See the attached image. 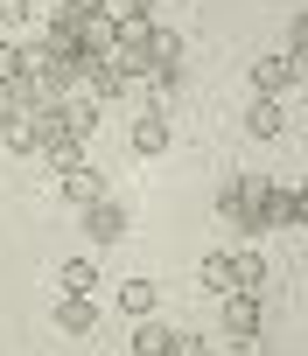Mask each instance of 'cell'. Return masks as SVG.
I'll use <instances>...</instances> for the list:
<instances>
[{
    "label": "cell",
    "mask_w": 308,
    "mask_h": 356,
    "mask_svg": "<svg viewBox=\"0 0 308 356\" xmlns=\"http://www.w3.org/2000/svg\"><path fill=\"white\" fill-rule=\"evenodd\" d=\"M280 224H294V189H287V182H259V175H252V238H266V231H280Z\"/></svg>",
    "instance_id": "cell-1"
},
{
    "label": "cell",
    "mask_w": 308,
    "mask_h": 356,
    "mask_svg": "<svg viewBox=\"0 0 308 356\" xmlns=\"http://www.w3.org/2000/svg\"><path fill=\"white\" fill-rule=\"evenodd\" d=\"M280 91H294V56L287 49H273V56L252 63V98H280Z\"/></svg>",
    "instance_id": "cell-2"
},
{
    "label": "cell",
    "mask_w": 308,
    "mask_h": 356,
    "mask_svg": "<svg viewBox=\"0 0 308 356\" xmlns=\"http://www.w3.org/2000/svg\"><path fill=\"white\" fill-rule=\"evenodd\" d=\"M84 238H98V252H105V245H119V238H126V210H119L112 196L84 203Z\"/></svg>",
    "instance_id": "cell-3"
},
{
    "label": "cell",
    "mask_w": 308,
    "mask_h": 356,
    "mask_svg": "<svg viewBox=\"0 0 308 356\" xmlns=\"http://www.w3.org/2000/svg\"><path fill=\"white\" fill-rule=\"evenodd\" d=\"M49 321H56L63 335H84V328H98V300H91V293H63V300L49 307Z\"/></svg>",
    "instance_id": "cell-4"
},
{
    "label": "cell",
    "mask_w": 308,
    "mask_h": 356,
    "mask_svg": "<svg viewBox=\"0 0 308 356\" xmlns=\"http://www.w3.org/2000/svg\"><path fill=\"white\" fill-rule=\"evenodd\" d=\"M56 189H63V196H70V203L84 210V203H98V196H105V175H98L91 161H84V168H70V175H63V182H56Z\"/></svg>",
    "instance_id": "cell-5"
},
{
    "label": "cell",
    "mask_w": 308,
    "mask_h": 356,
    "mask_svg": "<svg viewBox=\"0 0 308 356\" xmlns=\"http://www.w3.org/2000/svg\"><path fill=\"white\" fill-rule=\"evenodd\" d=\"M169 349H176V328L154 321V314H140V328H133V356H169Z\"/></svg>",
    "instance_id": "cell-6"
},
{
    "label": "cell",
    "mask_w": 308,
    "mask_h": 356,
    "mask_svg": "<svg viewBox=\"0 0 308 356\" xmlns=\"http://www.w3.org/2000/svg\"><path fill=\"white\" fill-rule=\"evenodd\" d=\"M280 126H287V119H280V98H252V105H245V133H252V140H273Z\"/></svg>",
    "instance_id": "cell-7"
},
{
    "label": "cell",
    "mask_w": 308,
    "mask_h": 356,
    "mask_svg": "<svg viewBox=\"0 0 308 356\" xmlns=\"http://www.w3.org/2000/svg\"><path fill=\"white\" fill-rule=\"evenodd\" d=\"M224 328L231 335H252L259 328V293H224Z\"/></svg>",
    "instance_id": "cell-8"
},
{
    "label": "cell",
    "mask_w": 308,
    "mask_h": 356,
    "mask_svg": "<svg viewBox=\"0 0 308 356\" xmlns=\"http://www.w3.org/2000/svg\"><path fill=\"white\" fill-rule=\"evenodd\" d=\"M0 140H8L15 154H43V133H36V112H22V119H8V126H0Z\"/></svg>",
    "instance_id": "cell-9"
},
{
    "label": "cell",
    "mask_w": 308,
    "mask_h": 356,
    "mask_svg": "<svg viewBox=\"0 0 308 356\" xmlns=\"http://www.w3.org/2000/svg\"><path fill=\"white\" fill-rule=\"evenodd\" d=\"M56 112H63V126H70L77 140H91V133H98V105H91V98H63Z\"/></svg>",
    "instance_id": "cell-10"
},
{
    "label": "cell",
    "mask_w": 308,
    "mask_h": 356,
    "mask_svg": "<svg viewBox=\"0 0 308 356\" xmlns=\"http://www.w3.org/2000/svg\"><path fill=\"white\" fill-rule=\"evenodd\" d=\"M203 286H210V293H238V266H231V252H210V259H203Z\"/></svg>",
    "instance_id": "cell-11"
},
{
    "label": "cell",
    "mask_w": 308,
    "mask_h": 356,
    "mask_svg": "<svg viewBox=\"0 0 308 356\" xmlns=\"http://www.w3.org/2000/svg\"><path fill=\"white\" fill-rule=\"evenodd\" d=\"M133 154H147V161H154V154H169V126L154 119V112H147V119L133 126Z\"/></svg>",
    "instance_id": "cell-12"
},
{
    "label": "cell",
    "mask_w": 308,
    "mask_h": 356,
    "mask_svg": "<svg viewBox=\"0 0 308 356\" xmlns=\"http://www.w3.org/2000/svg\"><path fill=\"white\" fill-rule=\"evenodd\" d=\"M231 266H238V293H266V259L259 252H231Z\"/></svg>",
    "instance_id": "cell-13"
},
{
    "label": "cell",
    "mask_w": 308,
    "mask_h": 356,
    "mask_svg": "<svg viewBox=\"0 0 308 356\" xmlns=\"http://www.w3.org/2000/svg\"><path fill=\"white\" fill-rule=\"evenodd\" d=\"M56 280H63L70 293H91V286H98V259H63V273H56Z\"/></svg>",
    "instance_id": "cell-14"
},
{
    "label": "cell",
    "mask_w": 308,
    "mask_h": 356,
    "mask_svg": "<svg viewBox=\"0 0 308 356\" xmlns=\"http://www.w3.org/2000/svg\"><path fill=\"white\" fill-rule=\"evenodd\" d=\"M119 307H126L133 321H140V314H154V280H126V286H119Z\"/></svg>",
    "instance_id": "cell-15"
},
{
    "label": "cell",
    "mask_w": 308,
    "mask_h": 356,
    "mask_svg": "<svg viewBox=\"0 0 308 356\" xmlns=\"http://www.w3.org/2000/svg\"><path fill=\"white\" fill-rule=\"evenodd\" d=\"M15 77H29V70H22V49L0 42V84H15Z\"/></svg>",
    "instance_id": "cell-16"
},
{
    "label": "cell",
    "mask_w": 308,
    "mask_h": 356,
    "mask_svg": "<svg viewBox=\"0 0 308 356\" xmlns=\"http://www.w3.org/2000/svg\"><path fill=\"white\" fill-rule=\"evenodd\" d=\"M0 22H8V29L15 22H36V0H0Z\"/></svg>",
    "instance_id": "cell-17"
},
{
    "label": "cell",
    "mask_w": 308,
    "mask_h": 356,
    "mask_svg": "<svg viewBox=\"0 0 308 356\" xmlns=\"http://www.w3.org/2000/svg\"><path fill=\"white\" fill-rule=\"evenodd\" d=\"M231 349H238V356H266V335H259V328H252V335H231Z\"/></svg>",
    "instance_id": "cell-18"
},
{
    "label": "cell",
    "mask_w": 308,
    "mask_h": 356,
    "mask_svg": "<svg viewBox=\"0 0 308 356\" xmlns=\"http://www.w3.org/2000/svg\"><path fill=\"white\" fill-rule=\"evenodd\" d=\"M287 56H308V15H294V35H287Z\"/></svg>",
    "instance_id": "cell-19"
},
{
    "label": "cell",
    "mask_w": 308,
    "mask_h": 356,
    "mask_svg": "<svg viewBox=\"0 0 308 356\" xmlns=\"http://www.w3.org/2000/svg\"><path fill=\"white\" fill-rule=\"evenodd\" d=\"M169 356H210V342H203V335H176V349H169Z\"/></svg>",
    "instance_id": "cell-20"
},
{
    "label": "cell",
    "mask_w": 308,
    "mask_h": 356,
    "mask_svg": "<svg viewBox=\"0 0 308 356\" xmlns=\"http://www.w3.org/2000/svg\"><path fill=\"white\" fill-rule=\"evenodd\" d=\"M70 15H105V0H63Z\"/></svg>",
    "instance_id": "cell-21"
},
{
    "label": "cell",
    "mask_w": 308,
    "mask_h": 356,
    "mask_svg": "<svg viewBox=\"0 0 308 356\" xmlns=\"http://www.w3.org/2000/svg\"><path fill=\"white\" fill-rule=\"evenodd\" d=\"M294 224H308V189H294Z\"/></svg>",
    "instance_id": "cell-22"
}]
</instances>
